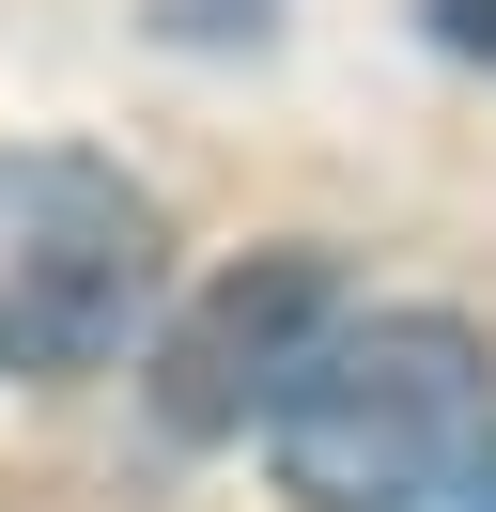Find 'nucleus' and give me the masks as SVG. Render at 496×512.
<instances>
[{"mask_svg": "<svg viewBox=\"0 0 496 512\" xmlns=\"http://www.w3.org/2000/svg\"><path fill=\"white\" fill-rule=\"evenodd\" d=\"M481 450H496V342L465 311H341L264 419V466L295 512H434Z\"/></svg>", "mask_w": 496, "mask_h": 512, "instance_id": "f257e3e1", "label": "nucleus"}, {"mask_svg": "<svg viewBox=\"0 0 496 512\" xmlns=\"http://www.w3.org/2000/svg\"><path fill=\"white\" fill-rule=\"evenodd\" d=\"M171 295V218L78 140L0 156V373H109Z\"/></svg>", "mask_w": 496, "mask_h": 512, "instance_id": "f03ea898", "label": "nucleus"}, {"mask_svg": "<svg viewBox=\"0 0 496 512\" xmlns=\"http://www.w3.org/2000/svg\"><path fill=\"white\" fill-rule=\"evenodd\" d=\"M341 311H357V295H341V264L310 249V233H279V249L217 264V280L171 311V342H155V435H186V450L264 435L279 388L326 357V326H341Z\"/></svg>", "mask_w": 496, "mask_h": 512, "instance_id": "7ed1b4c3", "label": "nucleus"}, {"mask_svg": "<svg viewBox=\"0 0 496 512\" xmlns=\"http://www.w3.org/2000/svg\"><path fill=\"white\" fill-rule=\"evenodd\" d=\"M419 32L465 47V63H496V0H419Z\"/></svg>", "mask_w": 496, "mask_h": 512, "instance_id": "20e7f679", "label": "nucleus"}, {"mask_svg": "<svg viewBox=\"0 0 496 512\" xmlns=\"http://www.w3.org/2000/svg\"><path fill=\"white\" fill-rule=\"evenodd\" d=\"M434 512H496V450H481V466H465V481H450Z\"/></svg>", "mask_w": 496, "mask_h": 512, "instance_id": "39448f33", "label": "nucleus"}]
</instances>
